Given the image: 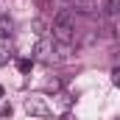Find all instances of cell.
<instances>
[{"label": "cell", "instance_id": "1", "mask_svg": "<svg viewBox=\"0 0 120 120\" xmlns=\"http://www.w3.org/2000/svg\"><path fill=\"white\" fill-rule=\"evenodd\" d=\"M50 31H53V39H56L59 45H73V39H75V34H78L73 11H67V8H64V11H59V14L53 17Z\"/></svg>", "mask_w": 120, "mask_h": 120}, {"label": "cell", "instance_id": "2", "mask_svg": "<svg viewBox=\"0 0 120 120\" xmlns=\"http://www.w3.org/2000/svg\"><path fill=\"white\" fill-rule=\"evenodd\" d=\"M25 112L28 115H36V117H48L50 115V106L45 103L42 95H31V98H25Z\"/></svg>", "mask_w": 120, "mask_h": 120}, {"label": "cell", "instance_id": "3", "mask_svg": "<svg viewBox=\"0 0 120 120\" xmlns=\"http://www.w3.org/2000/svg\"><path fill=\"white\" fill-rule=\"evenodd\" d=\"M34 53H36V59H39V61H53V45H50V39L42 36V39L36 42Z\"/></svg>", "mask_w": 120, "mask_h": 120}, {"label": "cell", "instance_id": "4", "mask_svg": "<svg viewBox=\"0 0 120 120\" xmlns=\"http://www.w3.org/2000/svg\"><path fill=\"white\" fill-rule=\"evenodd\" d=\"M14 25H11V20H8V17H6V14H0V36H3V39H6V36H11V34H14Z\"/></svg>", "mask_w": 120, "mask_h": 120}, {"label": "cell", "instance_id": "5", "mask_svg": "<svg viewBox=\"0 0 120 120\" xmlns=\"http://www.w3.org/2000/svg\"><path fill=\"white\" fill-rule=\"evenodd\" d=\"M31 67H34V59H20L17 61V70L20 73H31Z\"/></svg>", "mask_w": 120, "mask_h": 120}, {"label": "cell", "instance_id": "6", "mask_svg": "<svg viewBox=\"0 0 120 120\" xmlns=\"http://www.w3.org/2000/svg\"><path fill=\"white\" fill-rule=\"evenodd\" d=\"M8 59H11V50H8V45H0V67H3V64H8Z\"/></svg>", "mask_w": 120, "mask_h": 120}, {"label": "cell", "instance_id": "7", "mask_svg": "<svg viewBox=\"0 0 120 120\" xmlns=\"http://www.w3.org/2000/svg\"><path fill=\"white\" fill-rule=\"evenodd\" d=\"M112 81H115V84H120V70H117V67L112 70Z\"/></svg>", "mask_w": 120, "mask_h": 120}, {"label": "cell", "instance_id": "8", "mask_svg": "<svg viewBox=\"0 0 120 120\" xmlns=\"http://www.w3.org/2000/svg\"><path fill=\"white\" fill-rule=\"evenodd\" d=\"M0 98H3V84H0Z\"/></svg>", "mask_w": 120, "mask_h": 120}]
</instances>
